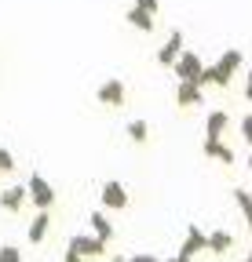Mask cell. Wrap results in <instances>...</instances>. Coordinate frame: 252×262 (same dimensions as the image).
<instances>
[{
    "mask_svg": "<svg viewBox=\"0 0 252 262\" xmlns=\"http://www.w3.org/2000/svg\"><path fill=\"white\" fill-rule=\"evenodd\" d=\"M248 255H252V251H248Z\"/></svg>",
    "mask_w": 252,
    "mask_h": 262,
    "instance_id": "4dcf8cb0",
    "label": "cell"
},
{
    "mask_svg": "<svg viewBox=\"0 0 252 262\" xmlns=\"http://www.w3.org/2000/svg\"><path fill=\"white\" fill-rule=\"evenodd\" d=\"M234 204L241 208V215H245V222H248V229H252V193L241 189V186H234Z\"/></svg>",
    "mask_w": 252,
    "mask_h": 262,
    "instance_id": "2e32d148",
    "label": "cell"
},
{
    "mask_svg": "<svg viewBox=\"0 0 252 262\" xmlns=\"http://www.w3.org/2000/svg\"><path fill=\"white\" fill-rule=\"evenodd\" d=\"M26 193H29V201L37 204V211H51V204H55V189H51V182H48L41 171H33V175H29Z\"/></svg>",
    "mask_w": 252,
    "mask_h": 262,
    "instance_id": "3957f363",
    "label": "cell"
},
{
    "mask_svg": "<svg viewBox=\"0 0 252 262\" xmlns=\"http://www.w3.org/2000/svg\"><path fill=\"white\" fill-rule=\"evenodd\" d=\"M124 95H128V91H124V84L117 77H110V80L99 84V102L103 106H124Z\"/></svg>",
    "mask_w": 252,
    "mask_h": 262,
    "instance_id": "ba28073f",
    "label": "cell"
},
{
    "mask_svg": "<svg viewBox=\"0 0 252 262\" xmlns=\"http://www.w3.org/2000/svg\"><path fill=\"white\" fill-rule=\"evenodd\" d=\"M15 168V157H11V149L8 146H0V171H11Z\"/></svg>",
    "mask_w": 252,
    "mask_h": 262,
    "instance_id": "ffe728a7",
    "label": "cell"
},
{
    "mask_svg": "<svg viewBox=\"0 0 252 262\" xmlns=\"http://www.w3.org/2000/svg\"><path fill=\"white\" fill-rule=\"evenodd\" d=\"M241 135H245V142H248V149H252V113L241 117Z\"/></svg>",
    "mask_w": 252,
    "mask_h": 262,
    "instance_id": "44dd1931",
    "label": "cell"
},
{
    "mask_svg": "<svg viewBox=\"0 0 252 262\" xmlns=\"http://www.w3.org/2000/svg\"><path fill=\"white\" fill-rule=\"evenodd\" d=\"M241 70V51L238 48H230V51H223L212 66H205V84H216V88H227L230 80H234V73Z\"/></svg>",
    "mask_w": 252,
    "mask_h": 262,
    "instance_id": "6da1fadb",
    "label": "cell"
},
{
    "mask_svg": "<svg viewBox=\"0 0 252 262\" xmlns=\"http://www.w3.org/2000/svg\"><path fill=\"white\" fill-rule=\"evenodd\" d=\"M26 186H8V189H0V208L4 211H22V204H26Z\"/></svg>",
    "mask_w": 252,
    "mask_h": 262,
    "instance_id": "8fae6325",
    "label": "cell"
},
{
    "mask_svg": "<svg viewBox=\"0 0 252 262\" xmlns=\"http://www.w3.org/2000/svg\"><path fill=\"white\" fill-rule=\"evenodd\" d=\"M128 262H161V258H153V255H132Z\"/></svg>",
    "mask_w": 252,
    "mask_h": 262,
    "instance_id": "603a6c76",
    "label": "cell"
},
{
    "mask_svg": "<svg viewBox=\"0 0 252 262\" xmlns=\"http://www.w3.org/2000/svg\"><path fill=\"white\" fill-rule=\"evenodd\" d=\"M124 204H128V189H124L117 179H110V182L103 186V208H106V211H121Z\"/></svg>",
    "mask_w": 252,
    "mask_h": 262,
    "instance_id": "52a82bcc",
    "label": "cell"
},
{
    "mask_svg": "<svg viewBox=\"0 0 252 262\" xmlns=\"http://www.w3.org/2000/svg\"><path fill=\"white\" fill-rule=\"evenodd\" d=\"M230 127V117L223 110H212L205 117V142H223V131Z\"/></svg>",
    "mask_w": 252,
    "mask_h": 262,
    "instance_id": "5b68a950",
    "label": "cell"
},
{
    "mask_svg": "<svg viewBox=\"0 0 252 262\" xmlns=\"http://www.w3.org/2000/svg\"><path fill=\"white\" fill-rule=\"evenodd\" d=\"M205 157H212L219 164H234V149L227 142H205Z\"/></svg>",
    "mask_w": 252,
    "mask_h": 262,
    "instance_id": "9a60e30c",
    "label": "cell"
},
{
    "mask_svg": "<svg viewBox=\"0 0 252 262\" xmlns=\"http://www.w3.org/2000/svg\"><path fill=\"white\" fill-rule=\"evenodd\" d=\"M201 98H205V95H201V88H198V84H186V80H179V84H176V102H179V106H198Z\"/></svg>",
    "mask_w": 252,
    "mask_h": 262,
    "instance_id": "4fadbf2b",
    "label": "cell"
},
{
    "mask_svg": "<svg viewBox=\"0 0 252 262\" xmlns=\"http://www.w3.org/2000/svg\"><path fill=\"white\" fill-rule=\"evenodd\" d=\"M128 22H132L135 29H143V33H150V29H153V15H146L143 8H128Z\"/></svg>",
    "mask_w": 252,
    "mask_h": 262,
    "instance_id": "e0dca14e",
    "label": "cell"
},
{
    "mask_svg": "<svg viewBox=\"0 0 252 262\" xmlns=\"http://www.w3.org/2000/svg\"><path fill=\"white\" fill-rule=\"evenodd\" d=\"M88 226H91V237H99L103 244L113 241V222L106 219V211H91L88 215Z\"/></svg>",
    "mask_w": 252,
    "mask_h": 262,
    "instance_id": "30bf717a",
    "label": "cell"
},
{
    "mask_svg": "<svg viewBox=\"0 0 252 262\" xmlns=\"http://www.w3.org/2000/svg\"><path fill=\"white\" fill-rule=\"evenodd\" d=\"M0 262H22V251L15 244H0Z\"/></svg>",
    "mask_w": 252,
    "mask_h": 262,
    "instance_id": "d6986e66",
    "label": "cell"
},
{
    "mask_svg": "<svg viewBox=\"0 0 252 262\" xmlns=\"http://www.w3.org/2000/svg\"><path fill=\"white\" fill-rule=\"evenodd\" d=\"M205 248H208V233H201L198 226H190V229H186L183 248H179V255H183V258H194V255H201Z\"/></svg>",
    "mask_w": 252,
    "mask_h": 262,
    "instance_id": "9c48e42d",
    "label": "cell"
},
{
    "mask_svg": "<svg viewBox=\"0 0 252 262\" xmlns=\"http://www.w3.org/2000/svg\"><path fill=\"white\" fill-rule=\"evenodd\" d=\"M48 226H51V211H37L29 219V244H41L48 237Z\"/></svg>",
    "mask_w": 252,
    "mask_h": 262,
    "instance_id": "7c38bea8",
    "label": "cell"
},
{
    "mask_svg": "<svg viewBox=\"0 0 252 262\" xmlns=\"http://www.w3.org/2000/svg\"><path fill=\"white\" fill-rule=\"evenodd\" d=\"M62 262H84L81 255H73V251H66V255H62Z\"/></svg>",
    "mask_w": 252,
    "mask_h": 262,
    "instance_id": "cb8c5ba5",
    "label": "cell"
},
{
    "mask_svg": "<svg viewBox=\"0 0 252 262\" xmlns=\"http://www.w3.org/2000/svg\"><path fill=\"white\" fill-rule=\"evenodd\" d=\"M230 248H234V237L227 233V229H212V233H208V251L223 255V251H230Z\"/></svg>",
    "mask_w": 252,
    "mask_h": 262,
    "instance_id": "5bb4252c",
    "label": "cell"
},
{
    "mask_svg": "<svg viewBox=\"0 0 252 262\" xmlns=\"http://www.w3.org/2000/svg\"><path fill=\"white\" fill-rule=\"evenodd\" d=\"M241 262H252V255H248V258H241Z\"/></svg>",
    "mask_w": 252,
    "mask_h": 262,
    "instance_id": "f546056e",
    "label": "cell"
},
{
    "mask_svg": "<svg viewBox=\"0 0 252 262\" xmlns=\"http://www.w3.org/2000/svg\"><path fill=\"white\" fill-rule=\"evenodd\" d=\"M248 84H252V66H248Z\"/></svg>",
    "mask_w": 252,
    "mask_h": 262,
    "instance_id": "83f0119b",
    "label": "cell"
},
{
    "mask_svg": "<svg viewBox=\"0 0 252 262\" xmlns=\"http://www.w3.org/2000/svg\"><path fill=\"white\" fill-rule=\"evenodd\" d=\"M135 8H143L146 15H157V0H135Z\"/></svg>",
    "mask_w": 252,
    "mask_h": 262,
    "instance_id": "7402d4cb",
    "label": "cell"
},
{
    "mask_svg": "<svg viewBox=\"0 0 252 262\" xmlns=\"http://www.w3.org/2000/svg\"><path fill=\"white\" fill-rule=\"evenodd\" d=\"M176 77L179 80H186V84H198V88H205V66H201V58L194 55V51H183L179 58H176Z\"/></svg>",
    "mask_w": 252,
    "mask_h": 262,
    "instance_id": "7a4b0ae2",
    "label": "cell"
},
{
    "mask_svg": "<svg viewBox=\"0 0 252 262\" xmlns=\"http://www.w3.org/2000/svg\"><path fill=\"white\" fill-rule=\"evenodd\" d=\"M248 171H252V157H248Z\"/></svg>",
    "mask_w": 252,
    "mask_h": 262,
    "instance_id": "f1b7e54d",
    "label": "cell"
},
{
    "mask_svg": "<svg viewBox=\"0 0 252 262\" xmlns=\"http://www.w3.org/2000/svg\"><path fill=\"white\" fill-rule=\"evenodd\" d=\"M168 262H194V258H183V255H176V258H168Z\"/></svg>",
    "mask_w": 252,
    "mask_h": 262,
    "instance_id": "4316f807",
    "label": "cell"
},
{
    "mask_svg": "<svg viewBox=\"0 0 252 262\" xmlns=\"http://www.w3.org/2000/svg\"><path fill=\"white\" fill-rule=\"evenodd\" d=\"M124 131H128V139H132L135 146H143V142H146V135H150L146 120H128V127H124Z\"/></svg>",
    "mask_w": 252,
    "mask_h": 262,
    "instance_id": "ac0fdd59",
    "label": "cell"
},
{
    "mask_svg": "<svg viewBox=\"0 0 252 262\" xmlns=\"http://www.w3.org/2000/svg\"><path fill=\"white\" fill-rule=\"evenodd\" d=\"M183 29H172V37L161 44V51H157V62H161V66H168V70H172V66H176V58L183 55Z\"/></svg>",
    "mask_w": 252,
    "mask_h": 262,
    "instance_id": "8992f818",
    "label": "cell"
},
{
    "mask_svg": "<svg viewBox=\"0 0 252 262\" xmlns=\"http://www.w3.org/2000/svg\"><path fill=\"white\" fill-rule=\"evenodd\" d=\"M245 98H248V102H252V84H245Z\"/></svg>",
    "mask_w": 252,
    "mask_h": 262,
    "instance_id": "484cf974",
    "label": "cell"
},
{
    "mask_svg": "<svg viewBox=\"0 0 252 262\" xmlns=\"http://www.w3.org/2000/svg\"><path fill=\"white\" fill-rule=\"evenodd\" d=\"M106 262H128V258H121V255H110V258H106Z\"/></svg>",
    "mask_w": 252,
    "mask_h": 262,
    "instance_id": "d4e9b609",
    "label": "cell"
},
{
    "mask_svg": "<svg viewBox=\"0 0 252 262\" xmlns=\"http://www.w3.org/2000/svg\"><path fill=\"white\" fill-rule=\"evenodd\" d=\"M66 251H73L81 258H99V255H106V244L99 237H91V233H77V237H70V248Z\"/></svg>",
    "mask_w": 252,
    "mask_h": 262,
    "instance_id": "277c9868",
    "label": "cell"
}]
</instances>
